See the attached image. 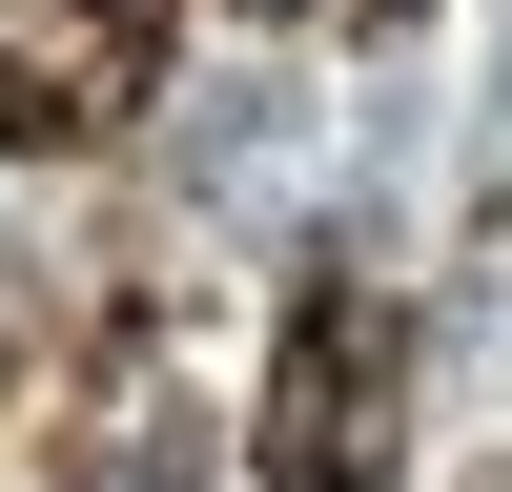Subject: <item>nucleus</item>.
Instances as JSON below:
<instances>
[{"label": "nucleus", "instance_id": "obj_3", "mask_svg": "<svg viewBox=\"0 0 512 492\" xmlns=\"http://www.w3.org/2000/svg\"><path fill=\"white\" fill-rule=\"evenodd\" d=\"M82 21H103V41H144V62H164V21H185V0H82Z\"/></svg>", "mask_w": 512, "mask_h": 492}, {"label": "nucleus", "instance_id": "obj_2", "mask_svg": "<svg viewBox=\"0 0 512 492\" xmlns=\"http://www.w3.org/2000/svg\"><path fill=\"white\" fill-rule=\"evenodd\" d=\"M123 103H144V41H103V21H82V41H21V21H0V164L103 144Z\"/></svg>", "mask_w": 512, "mask_h": 492}, {"label": "nucleus", "instance_id": "obj_1", "mask_svg": "<svg viewBox=\"0 0 512 492\" xmlns=\"http://www.w3.org/2000/svg\"><path fill=\"white\" fill-rule=\"evenodd\" d=\"M369 451H390V308H369V287H308V308H287V369H267V472L349 492Z\"/></svg>", "mask_w": 512, "mask_h": 492}]
</instances>
